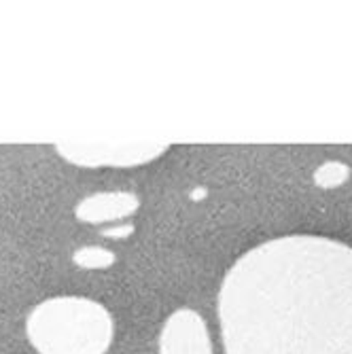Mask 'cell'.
<instances>
[{"label":"cell","instance_id":"5","mask_svg":"<svg viewBox=\"0 0 352 354\" xmlns=\"http://www.w3.org/2000/svg\"><path fill=\"white\" fill-rule=\"evenodd\" d=\"M140 206V200L134 193L127 191H111V193H95L79 202L75 214L83 223H111L132 216Z\"/></svg>","mask_w":352,"mask_h":354},{"label":"cell","instance_id":"7","mask_svg":"<svg viewBox=\"0 0 352 354\" xmlns=\"http://www.w3.org/2000/svg\"><path fill=\"white\" fill-rule=\"evenodd\" d=\"M348 178V168L344 164H337V162H329L325 166H321L314 174V180L318 187L323 189H333V187H340L344 180Z\"/></svg>","mask_w":352,"mask_h":354},{"label":"cell","instance_id":"4","mask_svg":"<svg viewBox=\"0 0 352 354\" xmlns=\"http://www.w3.org/2000/svg\"><path fill=\"white\" fill-rule=\"evenodd\" d=\"M159 354H212L204 318L194 310H176L162 329Z\"/></svg>","mask_w":352,"mask_h":354},{"label":"cell","instance_id":"3","mask_svg":"<svg viewBox=\"0 0 352 354\" xmlns=\"http://www.w3.org/2000/svg\"><path fill=\"white\" fill-rule=\"evenodd\" d=\"M170 145L166 142H121V140H59L55 151L71 164L83 168H98V166H117L130 168L149 164L153 159L162 157Z\"/></svg>","mask_w":352,"mask_h":354},{"label":"cell","instance_id":"6","mask_svg":"<svg viewBox=\"0 0 352 354\" xmlns=\"http://www.w3.org/2000/svg\"><path fill=\"white\" fill-rule=\"evenodd\" d=\"M73 261L83 270H102L115 263V252L100 246H85L73 254Z\"/></svg>","mask_w":352,"mask_h":354},{"label":"cell","instance_id":"8","mask_svg":"<svg viewBox=\"0 0 352 354\" xmlns=\"http://www.w3.org/2000/svg\"><path fill=\"white\" fill-rule=\"evenodd\" d=\"M134 232L132 225H121V227H115V230H104L102 236L104 238H123V236H130Z\"/></svg>","mask_w":352,"mask_h":354},{"label":"cell","instance_id":"2","mask_svg":"<svg viewBox=\"0 0 352 354\" xmlns=\"http://www.w3.org/2000/svg\"><path fill=\"white\" fill-rule=\"evenodd\" d=\"M26 331L41 354H106L113 318L98 301L55 297L32 310Z\"/></svg>","mask_w":352,"mask_h":354},{"label":"cell","instance_id":"1","mask_svg":"<svg viewBox=\"0 0 352 354\" xmlns=\"http://www.w3.org/2000/svg\"><path fill=\"white\" fill-rule=\"evenodd\" d=\"M225 354H352V248L282 236L244 252L223 278Z\"/></svg>","mask_w":352,"mask_h":354}]
</instances>
